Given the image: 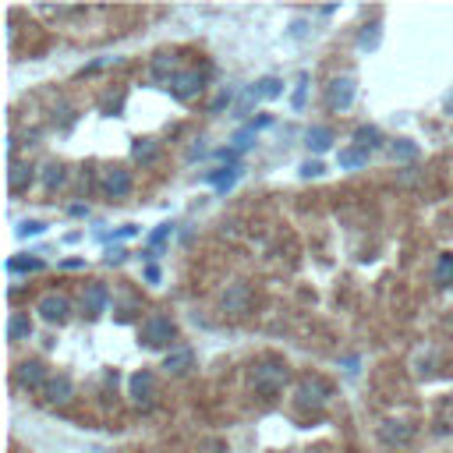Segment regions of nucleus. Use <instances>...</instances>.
I'll return each instance as SVG.
<instances>
[{
	"mask_svg": "<svg viewBox=\"0 0 453 453\" xmlns=\"http://www.w3.org/2000/svg\"><path fill=\"white\" fill-rule=\"evenodd\" d=\"M432 280H435L439 287H453V252H442V255L435 259Z\"/></svg>",
	"mask_w": 453,
	"mask_h": 453,
	"instance_id": "obj_19",
	"label": "nucleus"
},
{
	"mask_svg": "<svg viewBox=\"0 0 453 453\" xmlns=\"http://www.w3.org/2000/svg\"><path fill=\"white\" fill-rule=\"evenodd\" d=\"M252 138H255V124H252V128H241V131L234 135V145H238V149H248Z\"/></svg>",
	"mask_w": 453,
	"mask_h": 453,
	"instance_id": "obj_29",
	"label": "nucleus"
},
{
	"mask_svg": "<svg viewBox=\"0 0 453 453\" xmlns=\"http://www.w3.org/2000/svg\"><path fill=\"white\" fill-rule=\"evenodd\" d=\"M287 365L280 361V358H262L255 368H252V386L259 389V393H266V397H277L284 386H287Z\"/></svg>",
	"mask_w": 453,
	"mask_h": 453,
	"instance_id": "obj_1",
	"label": "nucleus"
},
{
	"mask_svg": "<svg viewBox=\"0 0 453 453\" xmlns=\"http://www.w3.org/2000/svg\"><path fill=\"white\" fill-rule=\"evenodd\" d=\"M305 145H308L312 152H326V149L333 145V131H330L326 124H312V128L305 131Z\"/></svg>",
	"mask_w": 453,
	"mask_h": 453,
	"instance_id": "obj_16",
	"label": "nucleus"
},
{
	"mask_svg": "<svg viewBox=\"0 0 453 453\" xmlns=\"http://www.w3.org/2000/svg\"><path fill=\"white\" fill-rule=\"evenodd\" d=\"M99 184H103V191H107L110 198H124V195L131 191V170H124V167H107L103 177H99Z\"/></svg>",
	"mask_w": 453,
	"mask_h": 453,
	"instance_id": "obj_9",
	"label": "nucleus"
},
{
	"mask_svg": "<svg viewBox=\"0 0 453 453\" xmlns=\"http://www.w3.org/2000/svg\"><path fill=\"white\" fill-rule=\"evenodd\" d=\"M252 301H255V294H252L248 284H231V287L223 291V298H219V308L231 312V315H248L252 312Z\"/></svg>",
	"mask_w": 453,
	"mask_h": 453,
	"instance_id": "obj_4",
	"label": "nucleus"
},
{
	"mask_svg": "<svg viewBox=\"0 0 453 453\" xmlns=\"http://www.w3.org/2000/svg\"><path fill=\"white\" fill-rule=\"evenodd\" d=\"M107 305H110V291H107L103 284H89V287L82 291V312H85V315H103Z\"/></svg>",
	"mask_w": 453,
	"mask_h": 453,
	"instance_id": "obj_11",
	"label": "nucleus"
},
{
	"mask_svg": "<svg viewBox=\"0 0 453 453\" xmlns=\"http://www.w3.org/2000/svg\"><path fill=\"white\" fill-rule=\"evenodd\" d=\"M124 255H128L124 248H110V252H107V262H110V266H117V262H124Z\"/></svg>",
	"mask_w": 453,
	"mask_h": 453,
	"instance_id": "obj_35",
	"label": "nucleus"
},
{
	"mask_svg": "<svg viewBox=\"0 0 453 453\" xmlns=\"http://www.w3.org/2000/svg\"><path fill=\"white\" fill-rule=\"evenodd\" d=\"M354 96H358V85H354L351 75H340V78H333V82L326 85V103H330V110H347V107L354 103Z\"/></svg>",
	"mask_w": 453,
	"mask_h": 453,
	"instance_id": "obj_5",
	"label": "nucleus"
},
{
	"mask_svg": "<svg viewBox=\"0 0 453 453\" xmlns=\"http://www.w3.org/2000/svg\"><path fill=\"white\" fill-rule=\"evenodd\" d=\"M414 156H418V145H414V142L400 138V142L393 145V159H414Z\"/></svg>",
	"mask_w": 453,
	"mask_h": 453,
	"instance_id": "obj_26",
	"label": "nucleus"
},
{
	"mask_svg": "<svg viewBox=\"0 0 453 453\" xmlns=\"http://www.w3.org/2000/svg\"><path fill=\"white\" fill-rule=\"evenodd\" d=\"M202 85H205V78H202L195 68H184V71H174V75H170V92H174L177 99H191V96H198V92H202Z\"/></svg>",
	"mask_w": 453,
	"mask_h": 453,
	"instance_id": "obj_6",
	"label": "nucleus"
},
{
	"mask_svg": "<svg viewBox=\"0 0 453 453\" xmlns=\"http://www.w3.org/2000/svg\"><path fill=\"white\" fill-rule=\"evenodd\" d=\"M152 393H156L152 372H135V375L128 379V397H131L138 407H149V404H152Z\"/></svg>",
	"mask_w": 453,
	"mask_h": 453,
	"instance_id": "obj_10",
	"label": "nucleus"
},
{
	"mask_svg": "<svg viewBox=\"0 0 453 453\" xmlns=\"http://www.w3.org/2000/svg\"><path fill=\"white\" fill-rule=\"evenodd\" d=\"M354 142H358L361 149H375V145H379V128H358V131H354Z\"/></svg>",
	"mask_w": 453,
	"mask_h": 453,
	"instance_id": "obj_23",
	"label": "nucleus"
},
{
	"mask_svg": "<svg viewBox=\"0 0 453 453\" xmlns=\"http://www.w3.org/2000/svg\"><path fill=\"white\" fill-rule=\"evenodd\" d=\"M167 68H174V57H167V54H159V57L152 61V71H156V75H163Z\"/></svg>",
	"mask_w": 453,
	"mask_h": 453,
	"instance_id": "obj_33",
	"label": "nucleus"
},
{
	"mask_svg": "<svg viewBox=\"0 0 453 453\" xmlns=\"http://www.w3.org/2000/svg\"><path fill=\"white\" fill-rule=\"evenodd\" d=\"M280 92H284V82H280V78H262V82H255V85L248 89L245 103H259V99H277Z\"/></svg>",
	"mask_w": 453,
	"mask_h": 453,
	"instance_id": "obj_15",
	"label": "nucleus"
},
{
	"mask_svg": "<svg viewBox=\"0 0 453 453\" xmlns=\"http://www.w3.org/2000/svg\"><path fill=\"white\" fill-rule=\"evenodd\" d=\"M29 337H32V319L22 315V312H15V315L8 319V340H11V344H22V340H29Z\"/></svg>",
	"mask_w": 453,
	"mask_h": 453,
	"instance_id": "obj_18",
	"label": "nucleus"
},
{
	"mask_svg": "<svg viewBox=\"0 0 453 453\" xmlns=\"http://www.w3.org/2000/svg\"><path fill=\"white\" fill-rule=\"evenodd\" d=\"M47 231V223H40V219H25L22 226H18V234L22 238H29V234H43Z\"/></svg>",
	"mask_w": 453,
	"mask_h": 453,
	"instance_id": "obj_28",
	"label": "nucleus"
},
{
	"mask_svg": "<svg viewBox=\"0 0 453 453\" xmlns=\"http://www.w3.org/2000/svg\"><path fill=\"white\" fill-rule=\"evenodd\" d=\"M319 174H322V163H319V159L301 163V177H319Z\"/></svg>",
	"mask_w": 453,
	"mask_h": 453,
	"instance_id": "obj_32",
	"label": "nucleus"
},
{
	"mask_svg": "<svg viewBox=\"0 0 453 453\" xmlns=\"http://www.w3.org/2000/svg\"><path fill=\"white\" fill-rule=\"evenodd\" d=\"M294 397H298V407H312V411H319V407H326L330 404V386L322 382V379H301L298 382V389H294Z\"/></svg>",
	"mask_w": 453,
	"mask_h": 453,
	"instance_id": "obj_3",
	"label": "nucleus"
},
{
	"mask_svg": "<svg viewBox=\"0 0 453 453\" xmlns=\"http://www.w3.org/2000/svg\"><path fill=\"white\" fill-rule=\"evenodd\" d=\"M15 379H18V386H22V389H47L50 372H47V365H43V361H22V365L15 368Z\"/></svg>",
	"mask_w": 453,
	"mask_h": 453,
	"instance_id": "obj_7",
	"label": "nucleus"
},
{
	"mask_svg": "<svg viewBox=\"0 0 453 453\" xmlns=\"http://www.w3.org/2000/svg\"><path fill=\"white\" fill-rule=\"evenodd\" d=\"M32 177H36V174H32L29 163H15V159H11V170H8V188H11V191H25V188L32 184Z\"/></svg>",
	"mask_w": 453,
	"mask_h": 453,
	"instance_id": "obj_17",
	"label": "nucleus"
},
{
	"mask_svg": "<svg viewBox=\"0 0 453 453\" xmlns=\"http://www.w3.org/2000/svg\"><path fill=\"white\" fill-rule=\"evenodd\" d=\"M305 92H308V78L301 75V78H298V89H294V110L305 107Z\"/></svg>",
	"mask_w": 453,
	"mask_h": 453,
	"instance_id": "obj_30",
	"label": "nucleus"
},
{
	"mask_svg": "<svg viewBox=\"0 0 453 453\" xmlns=\"http://www.w3.org/2000/svg\"><path fill=\"white\" fill-rule=\"evenodd\" d=\"M8 270H15V273H36V270H43V262L40 259H11Z\"/></svg>",
	"mask_w": 453,
	"mask_h": 453,
	"instance_id": "obj_27",
	"label": "nucleus"
},
{
	"mask_svg": "<svg viewBox=\"0 0 453 453\" xmlns=\"http://www.w3.org/2000/svg\"><path fill=\"white\" fill-rule=\"evenodd\" d=\"M379 435H382V442H389V446H407V442L414 439V428L404 425V421H382V425H379Z\"/></svg>",
	"mask_w": 453,
	"mask_h": 453,
	"instance_id": "obj_14",
	"label": "nucleus"
},
{
	"mask_svg": "<svg viewBox=\"0 0 453 453\" xmlns=\"http://www.w3.org/2000/svg\"><path fill=\"white\" fill-rule=\"evenodd\" d=\"M337 163H340L344 170H358V167H365V163H368V149H361V145H351V149H340V156H337Z\"/></svg>",
	"mask_w": 453,
	"mask_h": 453,
	"instance_id": "obj_20",
	"label": "nucleus"
},
{
	"mask_svg": "<svg viewBox=\"0 0 453 453\" xmlns=\"http://www.w3.org/2000/svg\"><path fill=\"white\" fill-rule=\"evenodd\" d=\"M379 40H382V25H379V22H372V25H365V29H361L358 47H361V50H375V47H379Z\"/></svg>",
	"mask_w": 453,
	"mask_h": 453,
	"instance_id": "obj_22",
	"label": "nucleus"
},
{
	"mask_svg": "<svg viewBox=\"0 0 453 453\" xmlns=\"http://www.w3.org/2000/svg\"><path fill=\"white\" fill-rule=\"evenodd\" d=\"M145 280L156 284V280H159V270H156V266H145Z\"/></svg>",
	"mask_w": 453,
	"mask_h": 453,
	"instance_id": "obj_36",
	"label": "nucleus"
},
{
	"mask_svg": "<svg viewBox=\"0 0 453 453\" xmlns=\"http://www.w3.org/2000/svg\"><path fill=\"white\" fill-rule=\"evenodd\" d=\"M43 184H47V188L64 184V167H61V163H47V167H43Z\"/></svg>",
	"mask_w": 453,
	"mask_h": 453,
	"instance_id": "obj_24",
	"label": "nucleus"
},
{
	"mask_svg": "<svg viewBox=\"0 0 453 453\" xmlns=\"http://www.w3.org/2000/svg\"><path fill=\"white\" fill-rule=\"evenodd\" d=\"M131 156H135L138 163H152V159L159 156V145H156L152 138H138V142L131 145Z\"/></svg>",
	"mask_w": 453,
	"mask_h": 453,
	"instance_id": "obj_21",
	"label": "nucleus"
},
{
	"mask_svg": "<svg viewBox=\"0 0 453 453\" xmlns=\"http://www.w3.org/2000/svg\"><path fill=\"white\" fill-rule=\"evenodd\" d=\"M43 397H47V404H54V407H64V404L75 397V382H71L68 375H50V382H47Z\"/></svg>",
	"mask_w": 453,
	"mask_h": 453,
	"instance_id": "obj_12",
	"label": "nucleus"
},
{
	"mask_svg": "<svg viewBox=\"0 0 453 453\" xmlns=\"http://www.w3.org/2000/svg\"><path fill=\"white\" fill-rule=\"evenodd\" d=\"M170 231H174V226H170V223H159V231L152 234V248H163V241L170 238Z\"/></svg>",
	"mask_w": 453,
	"mask_h": 453,
	"instance_id": "obj_31",
	"label": "nucleus"
},
{
	"mask_svg": "<svg viewBox=\"0 0 453 453\" xmlns=\"http://www.w3.org/2000/svg\"><path fill=\"white\" fill-rule=\"evenodd\" d=\"M238 174H241V167H231L226 174H212V184H216L219 191H226V188H231V184L238 181Z\"/></svg>",
	"mask_w": 453,
	"mask_h": 453,
	"instance_id": "obj_25",
	"label": "nucleus"
},
{
	"mask_svg": "<svg viewBox=\"0 0 453 453\" xmlns=\"http://www.w3.org/2000/svg\"><path fill=\"white\" fill-rule=\"evenodd\" d=\"M191 365H195V351H191V347H170L167 358H163V368H167L170 375H188Z\"/></svg>",
	"mask_w": 453,
	"mask_h": 453,
	"instance_id": "obj_13",
	"label": "nucleus"
},
{
	"mask_svg": "<svg viewBox=\"0 0 453 453\" xmlns=\"http://www.w3.org/2000/svg\"><path fill=\"white\" fill-rule=\"evenodd\" d=\"M36 312H40L47 322H64V319H68V312H71V301H68L64 294L50 291V294H43V298L36 301Z\"/></svg>",
	"mask_w": 453,
	"mask_h": 453,
	"instance_id": "obj_8",
	"label": "nucleus"
},
{
	"mask_svg": "<svg viewBox=\"0 0 453 453\" xmlns=\"http://www.w3.org/2000/svg\"><path fill=\"white\" fill-rule=\"evenodd\" d=\"M174 333H177V326H174L167 315L152 312V315L142 322V330H138V340H142L145 347H167V344L174 340Z\"/></svg>",
	"mask_w": 453,
	"mask_h": 453,
	"instance_id": "obj_2",
	"label": "nucleus"
},
{
	"mask_svg": "<svg viewBox=\"0 0 453 453\" xmlns=\"http://www.w3.org/2000/svg\"><path fill=\"white\" fill-rule=\"evenodd\" d=\"M231 99H234V96H231V92H219V96H216V99H212V107H209V114H219V110H223V107H226V103H231Z\"/></svg>",
	"mask_w": 453,
	"mask_h": 453,
	"instance_id": "obj_34",
	"label": "nucleus"
}]
</instances>
